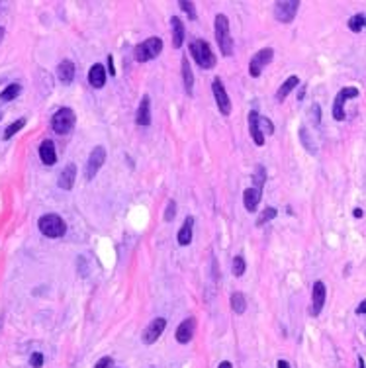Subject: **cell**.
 <instances>
[{"label": "cell", "mask_w": 366, "mask_h": 368, "mask_svg": "<svg viewBox=\"0 0 366 368\" xmlns=\"http://www.w3.org/2000/svg\"><path fill=\"white\" fill-rule=\"evenodd\" d=\"M216 40L224 57L233 55V40L229 34V20L226 14H218L216 16Z\"/></svg>", "instance_id": "cell-1"}, {"label": "cell", "mask_w": 366, "mask_h": 368, "mask_svg": "<svg viewBox=\"0 0 366 368\" xmlns=\"http://www.w3.org/2000/svg\"><path fill=\"white\" fill-rule=\"evenodd\" d=\"M190 55L194 57V61L202 67V69H212L216 67V55L212 51V47L204 40H194L190 44Z\"/></svg>", "instance_id": "cell-2"}, {"label": "cell", "mask_w": 366, "mask_h": 368, "mask_svg": "<svg viewBox=\"0 0 366 368\" xmlns=\"http://www.w3.org/2000/svg\"><path fill=\"white\" fill-rule=\"evenodd\" d=\"M38 228H40V231H42L46 237H51V239L63 237L65 231H67L65 222H63L57 214H46V216H42L40 222H38Z\"/></svg>", "instance_id": "cell-3"}, {"label": "cell", "mask_w": 366, "mask_h": 368, "mask_svg": "<svg viewBox=\"0 0 366 368\" xmlns=\"http://www.w3.org/2000/svg\"><path fill=\"white\" fill-rule=\"evenodd\" d=\"M160 51H162V40L160 38H149V40H145L143 44H139L136 47L134 55H136L138 63H145V61L155 59Z\"/></svg>", "instance_id": "cell-4"}, {"label": "cell", "mask_w": 366, "mask_h": 368, "mask_svg": "<svg viewBox=\"0 0 366 368\" xmlns=\"http://www.w3.org/2000/svg\"><path fill=\"white\" fill-rule=\"evenodd\" d=\"M74 122H76L74 112L70 108H61V110H57L53 114V118H51V128H53L55 134L65 136V134H69L70 130L74 128Z\"/></svg>", "instance_id": "cell-5"}, {"label": "cell", "mask_w": 366, "mask_h": 368, "mask_svg": "<svg viewBox=\"0 0 366 368\" xmlns=\"http://www.w3.org/2000/svg\"><path fill=\"white\" fill-rule=\"evenodd\" d=\"M272 57H274V49H272V47H264V49L256 51V53L252 55L251 63H249V74L254 76V78L260 76L262 69L272 61Z\"/></svg>", "instance_id": "cell-6"}, {"label": "cell", "mask_w": 366, "mask_h": 368, "mask_svg": "<svg viewBox=\"0 0 366 368\" xmlns=\"http://www.w3.org/2000/svg\"><path fill=\"white\" fill-rule=\"evenodd\" d=\"M300 2L298 0H284V2H276L274 4V18L282 24H290L298 14Z\"/></svg>", "instance_id": "cell-7"}, {"label": "cell", "mask_w": 366, "mask_h": 368, "mask_svg": "<svg viewBox=\"0 0 366 368\" xmlns=\"http://www.w3.org/2000/svg\"><path fill=\"white\" fill-rule=\"evenodd\" d=\"M104 161H106V149L102 145L94 147L92 153L88 155V161H86V170H84L86 180H92L96 176V172L100 170V166L104 164Z\"/></svg>", "instance_id": "cell-8"}, {"label": "cell", "mask_w": 366, "mask_h": 368, "mask_svg": "<svg viewBox=\"0 0 366 368\" xmlns=\"http://www.w3.org/2000/svg\"><path fill=\"white\" fill-rule=\"evenodd\" d=\"M356 96H358V88H354V86H346V88L337 92L335 102H333V118L337 122L344 120V102L348 98H356Z\"/></svg>", "instance_id": "cell-9"}, {"label": "cell", "mask_w": 366, "mask_h": 368, "mask_svg": "<svg viewBox=\"0 0 366 368\" xmlns=\"http://www.w3.org/2000/svg\"><path fill=\"white\" fill-rule=\"evenodd\" d=\"M212 90H214L216 104H218L220 112H222L224 116L231 114V100H229L228 92H226V86H224V82H222L220 78H216V80L212 82Z\"/></svg>", "instance_id": "cell-10"}, {"label": "cell", "mask_w": 366, "mask_h": 368, "mask_svg": "<svg viewBox=\"0 0 366 368\" xmlns=\"http://www.w3.org/2000/svg\"><path fill=\"white\" fill-rule=\"evenodd\" d=\"M325 296H327V290H325V284L318 280L312 288V306H310V316H320L323 306H325Z\"/></svg>", "instance_id": "cell-11"}, {"label": "cell", "mask_w": 366, "mask_h": 368, "mask_svg": "<svg viewBox=\"0 0 366 368\" xmlns=\"http://www.w3.org/2000/svg\"><path fill=\"white\" fill-rule=\"evenodd\" d=\"M164 327H166V320H164V318H157V320H153V322L149 323V327L143 331V337H141V339H143V343H145V345H153L160 335H162Z\"/></svg>", "instance_id": "cell-12"}, {"label": "cell", "mask_w": 366, "mask_h": 368, "mask_svg": "<svg viewBox=\"0 0 366 368\" xmlns=\"http://www.w3.org/2000/svg\"><path fill=\"white\" fill-rule=\"evenodd\" d=\"M194 333H196V320H194V318H188V320H184V322L178 325V329H176V341H178L180 345H186V343L192 341Z\"/></svg>", "instance_id": "cell-13"}, {"label": "cell", "mask_w": 366, "mask_h": 368, "mask_svg": "<svg viewBox=\"0 0 366 368\" xmlns=\"http://www.w3.org/2000/svg\"><path fill=\"white\" fill-rule=\"evenodd\" d=\"M136 122H138V126H149V124H151V100H149L147 94H145V96L141 98V102H139Z\"/></svg>", "instance_id": "cell-14"}, {"label": "cell", "mask_w": 366, "mask_h": 368, "mask_svg": "<svg viewBox=\"0 0 366 368\" xmlns=\"http://www.w3.org/2000/svg\"><path fill=\"white\" fill-rule=\"evenodd\" d=\"M40 159H42V162L47 164V166L55 164V161H57V153H55V145H53L51 139L42 141V145H40Z\"/></svg>", "instance_id": "cell-15"}, {"label": "cell", "mask_w": 366, "mask_h": 368, "mask_svg": "<svg viewBox=\"0 0 366 368\" xmlns=\"http://www.w3.org/2000/svg\"><path fill=\"white\" fill-rule=\"evenodd\" d=\"M88 82L94 88H102L106 84V69L100 63H94L88 70Z\"/></svg>", "instance_id": "cell-16"}, {"label": "cell", "mask_w": 366, "mask_h": 368, "mask_svg": "<svg viewBox=\"0 0 366 368\" xmlns=\"http://www.w3.org/2000/svg\"><path fill=\"white\" fill-rule=\"evenodd\" d=\"M74 180H76V164L69 162V164L63 168V172L59 174V188L70 190V188L74 186Z\"/></svg>", "instance_id": "cell-17"}, {"label": "cell", "mask_w": 366, "mask_h": 368, "mask_svg": "<svg viewBox=\"0 0 366 368\" xmlns=\"http://www.w3.org/2000/svg\"><path fill=\"white\" fill-rule=\"evenodd\" d=\"M260 196H262V190H256L254 186H252V188H247V190L243 192V204L247 208V212H256L258 202H260Z\"/></svg>", "instance_id": "cell-18"}, {"label": "cell", "mask_w": 366, "mask_h": 368, "mask_svg": "<svg viewBox=\"0 0 366 368\" xmlns=\"http://www.w3.org/2000/svg\"><path fill=\"white\" fill-rule=\"evenodd\" d=\"M57 78L63 84H70V80L74 78V65H72V61L65 59V61L59 63V67H57Z\"/></svg>", "instance_id": "cell-19"}, {"label": "cell", "mask_w": 366, "mask_h": 368, "mask_svg": "<svg viewBox=\"0 0 366 368\" xmlns=\"http://www.w3.org/2000/svg\"><path fill=\"white\" fill-rule=\"evenodd\" d=\"M192 230H194V218L192 216H188L186 220H184L182 228L178 231V235H176V239H178V245H190V241H192Z\"/></svg>", "instance_id": "cell-20"}, {"label": "cell", "mask_w": 366, "mask_h": 368, "mask_svg": "<svg viewBox=\"0 0 366 368\" xmlns=\"http://www.w3.org/2000/svg\"><path fill=\"white\" fill-rule=\"evenodd\" d=\"M182 80H184V90L188 96H192L194 92V74H192V69H190V63H188V57H182Z\"/></svg>", "instance_id": "cell-21"}, {"label": "cell", "mask_w": 366, "mask_h": 368, "mask_svg": "<svg viewBox=\"0 0 366 368\" xmlns=\"http://www.w3.org/2000/svg\"><path fill=\"white\" fill-rule=\"evenodd\" d=\"M249 132H251V138L256 145H262L264 143V136L260 134V128H258V114L254 110L249 112Z\"/></svg>", "instance_id": "cell-22"}, {"label": "cell", "mask_w": 366, "mask_h": 368, "mask_svg": "<svg viewBox=\"0 0 366 368\" xmlns=\"http://www.w3.org/2000/svg\"><path fill=\"white\" fill-rule=\"evenodd\" d=\"M170 28H172V47H182V42H184V24L180 18H172L170 20Z\"/></svg>", "instance_id": "cell-23"}, {"label": "cell", "mask_w": 366, "mask_h": 368, "mask_svg": "<svg viewBox=\"0 0 366 368\" xmlns=\"http://www.w3.org/2000/svg\"><path fill=\"white\" fill-rule=\"evenodd\" d=\"M298 84H300V78H298L296 74L288 76V78H286V80L282 82V86H280V88L276 90V100H278V102H282V100H284V98H286V96H288L290 92L296 88Z\"/></svg>", "instance_id": "cell-24"}, {"label": "cell", "mask_w": 366, "mask_h": 368, "mask_svg": "<svg viewBox=\"0 0 366 368\" xmlns=\"http://www.w3.org/2000/svg\"><path fill=\"white\" fill-rule=\"evenodd\" d=\"M231 310L235 314H243L247 310V300H245V296L241 292H233L231 294Z\"/></svg>", "instance_id": "cell-25"}, {"label": "cell", "mask_w": 366, "mask_h": 368, "mask_svg": "<svg viewBox=\"0 0 366 368\" xmlns=\"http://www.w3.org/2000/svg\"><path fill=\"white\" fill-rule=\"evenodd\" d=\"M20 90H22V86L16 84V82H12V84H8L4 90L0 92V100H2V102H10V100H14V98L20 94Z\"/></svg>", "instance_id": "cell-26"}, {"label": "cell", "mask_w": 366, "mask_h": 368, "mask_svg": "<svg viewBox=\"0 0 366 368\" xmlns=\"http://www.w3.org/2000/svg\"><path fill=\"white\" fill-rule=\"evenodd\" d=\"M252 180H254V188L256 190H262V186L266 182V168L262 164H256L254 174H252Z\"/></svg>", "instance_id": "cell-27"}, {"label": "cell", "mask_w": 366, "mask_h": 368, "mask_svg": "<svg viewBox=\"0 0 366 368\" xmlns=\"http://www.w3.org/2000/svg\"><path fill=\"white\" fill-rule=\"evenodd\" d=\"M364 22H366V16L362 12H360V14H354V16L348 20V30L354 32V34H358V32L364 30Z\"/></svg>", "instance_id": "cell-28"}, {"label": "cell", "mask_w": 366, "mask_h": 368, "mask_svg": "<svg viewBox=\"0 0 366 368\" xmlns=\"http://www.w3.org/2000/svg\"><path fill=\"white\" fill-rule=\"evenodd\" d=\"M276 208H264L262 212H260V216L256 218V228H260V226H264L266 222H270V220H274L276 218Z\"/></svg>", "instance_id": "cell-29"}, {"label": "cell", "mask_w": 366, "mask_h": 368, "mask_svg": "<svg viewBox=\"0 0 366 368\" xmlns=\"http://www.w3.org/2000/svg\"><path fill=\"white\" fill-rule=\"evenodd\" d=\"M300 139H302V143H304V147L308 149V153H318V149H316V143H312V139H310V134H308V130L306 128H300Z\"/></svg>", "instance_id": "cell-30"}, {"label": "cell", "mask_w": 366, "mask_h": 368, "mask_svg": "<svg viewBox=\"0 0 366 368\" xmlns=\"http://www.w3.org/2000/svg\"><path fill=\"white\" fill-rule=\"evenodd\" d=\"M24 126H26V120H24V118L16 120V122H12V124L6 128V132H4V139H10L12 136H14V134H18Z\"/></svg>", "instance_id": "cell-31"}, {"label": "cell", "mask_w": 366, "mask_h": 368, "mask_svg": "<svg viewBox=\"0 0 366 368\" xmlns=\"http://www.w3.org/2000/svg\"><path fill=\"white\" fill-rule=\"evenodd\" d=\"M258 128H260V134L264 136V134H274V126H272V122L268 120V118H262V116H258Z\"/></svg>", "instance_id": "cell-32"}, {"label": "cell", "mask_w": 366, "mask_h": 368, "mask_svg": "<svg viewBox=\"0 0 366 368\" xmlns=\"http://www.w3.org/2000/svg\"><path fill=\"white\" fill-rule=\"evenodd\" d=\"M233 274L235 276H243L245 274V258L239 254L233 258Z\"/></svg>", "instance_id": "cell-33"}, {"label": "cell", "mask_w": 366, "mask_h": 368, "mask_svg": "<svg viewBox=\"0 0 366 368\" xmlns=\"http://www.w3.org/2000/svg\"><path fill=\"white\" fill-rule=\"evenodd\" d=\"M178 4H180V8H182L184 12L188 14V18H190V20H196V10H194V2H186V0H180Z\"/></svg>", "instance_id": "cell-34"}, {"label": "cell", "mask_w": 366, "mask_h": 368, "mask_svg": "<svg viewBox=\"0 0 366 368\" xmlns=\"http://www.w3.org/2000/svg\"><path fill=\"white\" fill-rule=\"evenodd\" d=\"M174 216H176V204H174V200H168L166 210H164V222H172Z\"/></svg>", "instance_id": "cell-35"}, {"label": "cell", "mask_w": 366, "mask_h": 368, "mask_svg": "<svg viewBox=\"0 0 366 368\" xmlns=\"http://www.w3.org/2000/svg\"><path fill=\"white\" fill-rule=\"evenodd\" d=\"M32 366L34 368L44 366V354H42V352H34V354H32Z\"/></svg>", "instance_id": "cell-36"}, {"label": "cell", "mask_w": 366, "mask_h": 368, "mask_svg": "<svg viewBox=\"0 0 366 368\" xmlns=\"http://www.w3.org/2000/svg\"><path fill=\"white\" fill-rule=\"evenodd\" d=\"M112 362H114V360H112V356H102V358L94 364V368H110L112 366Z\"/></svg>", "instance_id": "cell-37"}, {"label": "cell", "mask_w": 366, "mask_h": 368, "mask_svg": "<svg viewBox=\"0 0 366 368\" xmlns=\"http://www.w3.org/2000/svg\"><path fill=\"white\" fill-rule=\"evenodd\" d=\"M108 69H110V74H116V70H114V57H112V55H108Z\"/></svg>", "instance_id": "cell-38"}, {"label": "cell", "mask_w": 366, "mask_h": 368, "mask_svg": "<svg viewBox=\"0 0 366 368\" xmlns=\"http://www.w3.org/2000/svg\"><path fill=\"white\" fill-rule=\"evenodd\" d=\"M352 214H354V218H362V216H364V210H362V208H354Z\"/></svg>", "instance_id": "cell-39"}, {"label": "cell", "mask_w": 366, "mask_h": 368, "mask_svg": "<svg viewBox=\"0 0 366 368\" xmlns=\"http://www.w3.org/2000/svg\"><path fill=\"white\" fill-rule=\"evenodd\" d=\"M364 312H366V302H360V306L356 308V314L360 316V314H364Z\"/></svg>", "instance_id": "cell-40"}, {"label": "cell", "mask_w": 366, "mask_h": 368, "mask_svg": "<svg viewBox=\"0 0 366 368\" xmlns=\"http://www.w3.org/2000/svg\"><path fill=\"white\" fill-rule=\"evenodd\" d=\"M276 366L278 368H290V364H288L286 360H278V362H276Z\"/></svg>", "instance_id": "cell-41"}, {"label": "cell", "mask_w": 366, "mask_h": 368, "mask_svg": "<svg viewBox=\"0 0 366 368\" xmlns=\"http://www.w3.org/2000/svg\"><path fill=\"white\" fill-rule=\"evenodd\" d=\"M218 368H233V364H231L229 360H224V362H220V366Z\"/></svg>", "instance_id": "cell-42"}, {"label": "cell", "mask_w": 366, "mask_h": 368, "mask_svg": "<svg viewBox=\"0 0 366 368\" xmlns=\"http://www.w3.org/2000/svg\"><path fill=\"white\" fill-rule=\"evenodd\" d=\"M358 368H364V358L362 356H358Z\"/></svg>", "instance_id": "cell-43"}, {"label": "cell", "mask_w": 366, "mask_h": 368, "mask_svg": "<svg viewBox=\"0 0 366 368\" xmlns=\"http://www.w3.org/2000/svg\"><path fill=\"white\" fill-rule=\"evenodd\" d=\"M2 38H4V28L0 26V44H2Z\"/></svg>", "instance_id": "cell-44"}]
</instances>
